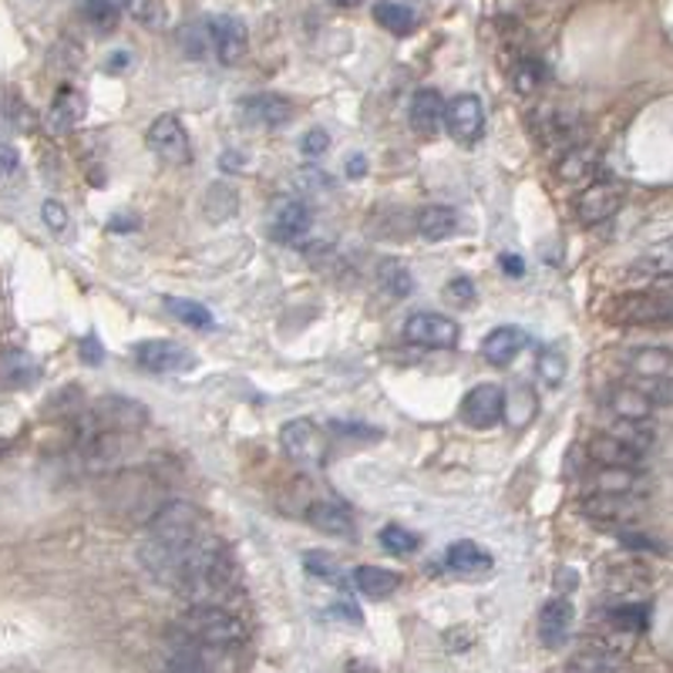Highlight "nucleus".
<instances>
[{
	"label": "nucleus",
	"instance_id": "nucleus-35",
	"mask_svg": "<svg viewBox=\"0 0 673 673\" xmlns=\"http://www.w3.org/2000/svg\"><path fill=\"white\" fill-rule=\"evenodd\" d=\"M609 435H616L623 445H630L634 452H650L653 445H657V431H653V424H647V418L643 421H627V418H619V424L609 431Z\"/></svg>",
	"mask_w": 673,
	"mask_h": 673
},
{
	"label": "nucleus",
	"instance_id": "nucleus-20",
	"mask_svg": "<svg viewBox=\"0 0 673 673\" xmlns=\"http://www.w3.org/2000/svg\"><path fill=\"white\" fill-rule=\"evenodd\" d=\"M445 566L455 569V572H461V575H482V572H489V569L495 566V559H492V552H486L478 543L458 539V543L448 546Z\"/></svg>",
	"mask_w": 673,
	"mask_h": 673
},
{
	"label": "nucleus",
	"instance_id": "nucleus-1",
	"mask_svg": "<svg viewBox=\"0 0 673 673\" xmlns=\"http://www.w3.org/2000/svg\"><path fill=\"white\" fill-rule=\"evenodd\" d=\"M175 630L209 650H236L247 643V623L219 603H192L179 616Z\"/></svg>",
	"mask_w": 673,
	"mask_h": 673
},
{
	"label": "nucleus",
	"instance_id": "nucleus-40",
	"mask_svg": "<svg viewBox=\"0 0 673 673\" xmlns=\"http://www.w3.org/2000/svg\"><path fill=\"white\" fill-rule=\"evenodd\" d=\"M634 276H650V280H666L673 273V256H670V243H660L653 253H647L643 260L634 263L630 270Z\"/></svg>",
	"mask_w": 673,
	"mask_h": 673
},
{
	"label": "nucleus",
	"instance_id": "nucleus-23",
	"mask_svg": "<svg viewBox=\"0 0 673 673\" xmlns=\"http://www.w3.org/2000/svg\"><path fill=\"white\" fill-rule=\"evenodd\" d=\"M536 411H539V398H536L533 388H528V384H515L512 395H509L505 404H502V418L509 421L512 431H522V427L533 424V421H536Z\"/></svg>",
	"mask_w": 673,
	"mask_h": 673
},
{
	"label": "nucleus",
	"instance_id": "nucleus-5",
	"mask_svg": "<svg viewBox=\"0 0 673 673\" xmlns=\"http://www.w3.org/2000/svg\"><path fill=\"white\" fill-rule=\"evenodd\" d=\"M206 24V37H209V55L232 68L247 58V47H250V37H247V24L232 18V14H213L203 21Z\"/></svg>",
	"mask_w": 673,
	"mask_h": 673
},
{
	"label": "nucleus",
	"instance_id": "nucleus-42",
	"mask_svg": "<svg viewBox=\"0 0 673 673\" xmlns=\"http://www.w3.org/2000/svg\"><path fill=\"white\" fill-rule=\"evenodd\" d=\"M179 47H182V55L189 61H203L209 55V37H206V24L196 21V24H185L179 31Z\"/></svg>",
	"mask_w": 673,
	"mask_h": 673
},
{
	"label": "nucleus",
	"instance_id": "nucleus-57",
	"mask_svg": "<svg viewBox=\"0 0 673 673\" xmlns=\"http://www.w3.org/2000/svg\"><path fill=\"white\" fill-rule=\"evenodd\" d=\"M8 448H11V442H0V458H4V455H8Z\"/></svg>",
	"mask_w": 673,
	"mask_h": 673
},
{
	"label": "nucleus",
	"instance_id": "nucleus-27",
	"mask_svg": "<svg viewBox=\"0 0 673 673\" xmlns=\"http://www.w3.org/2000/svg\"><path fill=\"white\" fill-rule=\"evenodd\" d=\"M590 458L596 465H627V468H637L643 455L634 452L630 445H623L616 435H596L590 442Z\"/></svg>",
	"mask_w": 673,
	"mask_h": 673
},
{
	"label": "nucleus",
	"instance_id": "nucleus-48",
	"mask_svg": "<svg viewBox=\"0 0 673 673\" xmlns=\"http://www.w3.org/2000/svg\"><path fill=\"white\" fill-rule=\"evenodd\" d=\"M18 166H21V156H18V149L11 146V141H4V138H0V182H4V179H11V175L18 172Z\"/></svg>",
	"mask_w": 673,
	"mask_h": 673
},
{
	"label": "nucleus",
	"instance_id": "nucleus-34",
	"mask_svg": "<svg viewBox=\"0 0 673 673\" xmlns=\"http://www.w3.org/2000/svg\"><path fill=\"white\" fill-rule=\"evenodd\" d=\"M236 206H239V199H236V189H232V185H226V182H213V185H209L206 203H203V213L209 216V223H226V219H232V216H236Z\"/></svg>",
	"mask_w": 673,
	"mask_h": 673
},
{
	"label": "nucleus",
	"instance_id": "nucleus-8",
	"mask_svg": "<svg viewBox=\"0 0 673 673\" xmlns=\"http://www.w3.org/2000/svg\"><path fill=\"white\" fill-rule=\"evenodd\" d=\"M445 128L458 146H475L486 135V109L478 94H458L445 102Z\"/></svg>",
	"mask_w": 673,
	"mask_h": 673
},
{
	"label": "nucleus",
	"instance_id": "nucleus-2",
	"mask_svg": "<svg viewBox=\"0 0 673 673\" xmlns=\"http://www.w3.org/2000/svg\"><path fill=\"white\" fill-rule=\"evenodd\" d=\"M280 445L286 458L300 468H323L327 465V435L310 418H294L280 427Z\"/></svg>",
	"mask_w": 673,
	"mask_h": 673
},
{
	"label": "nucleus",
	"instance_id": "nucleus-49",
	"mask_svg": "<svg viewBox=\"0 0 673 673\" xmlns=\"http://www.w3.org/2000/svg\"><path fill=\"white\" fill-rule=\"evenodd\" d=\"M81 361L91 364V367L102 364V344H99V336H94V333H88L81 341Z\"/></svg>",
	"mask_w": 673,
	"mask_h": 673
},
{
	"label": "nucleus",
	"instance_id": "nucleus-47",
	"mask_svg": "<svg viewBox=\"0 0 673 673\" xmlns=\"http://www.w3.org/2000/svg\"><path fill=\"white\" fill-rule=\"evenodd\" d=\"M41 213H44V223H47V229H52V232H65L68 229V209L58 199H47Z\"/></svg>",
	"mask_w": 673,
	"mask_h": 673
},
{
	"label": "nucleus",
	"instance_id": "nucleus-52",
	"mask_svg": "<svg viewBox=\"0 0 673 673\" xmlns=\"http://www.w3.org/2000/svg\"><path fill=\"white\" fill-rule=\"evenodd\" d=\"M243 156H239V152H223L219 156V166H223V172H243Z\"/></svg>",
	"mask_w": 673,
	"mask_h": 673
},
{
	"label": "nucleus",
	"instance_id": "nucleus-21",
	"mask_svg": "<svg viewBox=\"0 0 673 673\" xmlns=\"http://www.w3.org/2000/svg\"><path fill=\"white\" fill-rule=\"evenodd\" d=\"M354 586L367 600H388L401 590V575L395 569H380V566H357Z\"/></svg>",
	"mask_w": 673,
	"mask_h": 673
},
{
	"label": "nucleus",
	"instance_id": "nucleus-18",
	"mask_svg": "<svg viewBox=\"0 0 673 673\" xmlns=\"http://www.w3.org/2000/svg\"><path fill=\"white\" fill-rule=\"evenodd\" d=\"M525 344H528V333L522 327H495L482 341V357L492 367H509L522 354Z\"/></svg>",
	"mask_w": 673,
	"mask_h": 673
},
{
	"label": "nucleus",
	"instance_id": "nucleus-13",
	"mask_svg": "<svg viewBox=\"0 0 673 673\" xmlns=\"http://www.w3.org/2000/svg\"><path fill=\"white\" fill-rule=\"evenodd\" d=\"M239 115L250 125L260 128H283L294 122V102L283 99V94L263 91V94H250V99L239 102Z\"/></svg>",
	"mask_w": 673,
	"mask_h": 673
},
{
	"label": "nucleus",
	"instance_id": "nucleus-56",
	"mask_svg": "<svg viewBox=\"0 0 673 673\" xmlns=\"http://www.w3.org/2000/svg\"><path fill=\"white\" fill-rule=\"evenodd\" d=\"M330 4H336V8H354V4H361V0H330Z\"/></svg>",
	"mask_w": 673,
	"mask_h": 673
},
{
	"label": "nucleus",
	"instance_id": "nucleus-37",
	"mask_svg": "<svg viewBox=\"0 0 673 673\" xmlns=\"http://www.w3.org/2000/svg\"><path fill=\"white\" fill-rule=\"evenodd\" d=\"M536 370H539V377H543L546 388H559V384L566 380V374H569V361H566L562 347H559V344L543 347L539 357H536Z\"/></svg>",
	"mask_w": 673,
	"mask_h": 673
},
{
	"label": "nucleus",
	"instance_id": "nucleus-38",
	"mask_svg": "<svg viewBox=\"0 0 673 673\" xmlns=\"http://www.w3.org/2000/svg\"><path fill=\"white\" fill-rule=\"evenodd\" d=\"M162 304H166V310H169L175 320H182V323H189V327H196V330H209V327L216 323L213 313H209V307H203V304H196V300L166 297Z\"/></svg>",
	"mask_w": 673,
	"mask_h": 673
},
{
	"label": "nucleus",
	"instance_id": "nucleus-17",
	"mask_svg": "<svg viewBox=\"0 0 673 673\" xmlns=\"http://www.w3.org/2000/svg\"><path fill=\"white\" fill-rule=\"evenodd\" d=\"M41 380V364L21 351V347H4L0 351V384H4L8 391H27Z\"/></svg>",
	"mask_w": 673,
	"mask_h": 673
},
{
	"label": "nucleus",
	"instance_id": "nucleus-29",
	"mask_svg": "<svg viewBox=\"0 0 673 673\" xmlns=\"http://www.w3.org/2000/svg\"><path fill=\"white\" fill-rule=\"evenodd\" d=\"M374 21L384 31L398 34V37H404V34H411L418 27V14L408 4H398V0H377V4H374Z\"/></svg>",
	"mask_w": 673,
	"mask_h": 673
},
{
	"label": "nucleus",
	"instance_id": "nucleus-53",
	"mask_svg": "<svg viewBox=\"0 0 673 673\" xmlns=\"http://www.w3.org/2000/svg\"><path fill=\"white\" fill-rule=\"evenodd\" d=\"M128 65H132V55H128V52H115V55H109L105 71H125Z\"/></svg>",
	"mask_w": 673,
	"mask_h": 673
},
{
	"label": "nucleus",
	"instance_id": "nucleus-33",
	"mask_svg": "<svg viewBox=\"0 0 673 673\" xmlns=\"http://www.w3.org/2000/svg\"><path fill=\"white\" fill-rule=\"evenodd\" d=\"M118 8H122L132 21H138L141 27H152V31L166 27V21H169L166 0H118Z\"/></svg>",
	"mask_w": 673,
	"mask_h": 673
},
{
	"label": "nucleus",
	"instance_id": "nucleus-39",
	"mask_svg": "<svg viewBox=\"0 0 673 673\" xmlns=\"http://www.w3.org/2000/svg\"><path fill=\"white\" fill-rule=\"evenodd\" d=\"M380 290L388 297H408L414 290V280H411V270L398 260H388L380 266Z\"/></svg>",
	"mask_w": 673,
	"mask_h": 673
},
{
	"label": "nucleus",
	"instance_id": "nucleus-25",
	"mask_svg": "<svg viewBox=\"0 0 673 673\" xmlns=\"http://www.w3.org/2000/svg\"><path fill=\"white\" fill-rule=\"evenodd\" d=\"M640 486L637 468L627 465H596L593 471V492H613V495H630Z\"/></svg>",
	"mask_w": 673,
	"mask_h": 673
},
{
	"label": "nucleus",
	"instance_id": "nucleus-10",
	"mask_svg": "<svg viewBox=\"0 0 673 673\" xmlns=\"http://www.w3.org/2000/svg\"><path fill=\"white\" fill-rule=\"evenodd\" d=\"M623 199H627V192H623L619 182H609V179L593 182L580 192V199H575V216H580L583 226H600L623 209Z\"/></svg>",
	"mask_w": 673,
	"mask_h": 673
},
{
	"label": "nucleus",
	"instance_id": "nucleus-12",
	"mask_svg": "<svg viewBox=\"0 0 673 673\" xmlns=\"http://www.w3.org/2000/svg\"><path fill=\"white\" fill-rule=\"evenodd\" d=\"M502 404H505V391L499 388V384H478V388H471L465 398H461V421L468 427H495L502 421Z\"/></svg>",
	"mask_w": 673,
	"mask_h": 673
},
{
	"label": "nucleus",
	"instance_id": "nucleus-51",
	"mask_svg": "<svg viewBox=\"0 0 673 673\" xmlns=\"http://www.w3.org/2000/svg\"><path fill=\"white\" fill-rule=\"evenodd\" d=\"M499 266H502V270H505V276H512V280L525 276V260H522V256H515V253H505V256L499 260Z\"/></svg>",
	"mask_w": 673,
	"mask_h": 673
},
{
	"label": "nucleus",
	"instance_id": "nucleus-4",
	"mask_svg": "<svg viewBox=\"0 0 673 673\" xmlns=\"http://www.w3.org/2000/svg\"><path fill=\"white\" fill-rule=\"evenodd\" d=\"M404 341L408 344H418V347H431V351H452L458 347L461 341V327L445 317V313H435V310H421V313H411L408 323H404Z\"/></svg>",
	"mask_w": 673,
	"mask_h": 673
},
{
	"label": "nucleus",
	"instance_id": "nucleus-3",
	"mask_svg": "<svg viewBox=\"0 0 673 673\" xmlns=\"http://www.w3.org/2000/svg\"><path fill=\"white\" fill-rule=\"evenodd\" d=\"M606 317L613 323H627V327H653V323H670L673 320V307L670 297L660 294H623L609 304Z\"/></svg>",
	"mask_w": 673,
	"mask_h": 673
},
{
	"label": "nucleus",
	"instance_id": "nucleus-19",
	"mask_svg": "<svg viewBox=\"0 0 673 673\" xmlns=\"http://www.w3.org/2000/svg\"><path fill=\"white\" fill-rule=\"evenodd\" d=\"M609 408L616 418L627 421H643L657 411V401L650 398V391L643 384H619V388L609 391Z\"/></svg>",
	"mask_w": 673,
	"mask_h": 673
},
{
	"label": "nucleus",
	"instance_id": "nucleus-6",
	"mask_svg": "<svg viewBox=\"0 0 673 673\" xmlns=\"http://www.w3.org/2000/svg\"><path fill=\"white\" fill-rule=\"evenodd\" d=\"M146 141H149V149L159 162L166 166H189L192 162V141H189V132L185 125L175 118V115H159L149 132H146Z\"/></svg>",
	"mask_w": 673,
	"mask_h": 673
},
{
	"label": "nucleus",
	"instance_id": "nucleus-45",
	"mask_svg": "<svg viewBox=\"0 0 673 673\" xmlns=\"http://www.w3.org/2000/svg\"><path fill=\"white\" fill-rule=\"evenodd\" d=\"M445 297H448L452 304H458V307H461V304L468 307V304H475V283H471L468 276H455V280L445 286Z\"/></svg>",
	"mask_w": 673,
	"mask_h": 673
},
{
	"label": "nucleus",
	"instance_id": "nucleus-44",
	"mask_svg": "<svg viewBox=\"0 0 673 673\" xmlns=\"http://www.w3.org/2000/svg\"><path fill=\"white\" fill-rule=\"evenodd\" d=\"M330 431H336V435H344V438H357V442H380L384 438V431L374 427V424H354V421H330Z\"/></svg>",
	"mask_w": 673,
	"mask_h": 673
},
{
	"label": "nucleus",
	"instance_id": "nucleus-28",
	"mask_svg": "<svg viewBox=\"0 0 673 673\" xmlns=\"http://www.w3.org/2000/svg\"><path fill=\"white\" fill-rule=\"evenodd\" d=\"M78 11L94 34H112L122 21L118 0H78Z\"/></svg>",
	"mask_w": 673,
	"mask_h": 673
},
{
	"label": "nucleus",
	"instance_id": "nucleus-11",
	"mask_svg": "<svg viewBox=\"0 0 673 673\" xmlns=\"http://www.w3.org/2000/svg\"><path fill=\"white\" fill-rule=\"evenodd\" d=\"M132 361L149 374H182L192 364V354L175 341H138L132 347Z\"/></svg>",
	"mask_w": 673,
	"mask_h": 673
},
{
	"label": "nucleus",
	"instance_id": "nucleus-7",
	"mask_svg": "<svg viewBox=\"0 0 673 673\" xmlns=\"http://www.w3.org/2000/svg\"><path fill=\"white\" fill-rule=\"evenodd\" d=\"M88 418L99 424L102 431H115V435H135L149 424V411L141 401H132V398H102L88 411Z\"/></svg>",
	"mask_w": 673,
	"mask_h": 673
},
{
	"label": "nucleus",
	"instance_id": "nucleus-16",
	"mask_svg": "<svg viewBox=\"0 0 673 673\" xmlns=\"http://www.w3.org/2000/svg\"><path fill=\"white\" fill-rule=\"evenodd\" d=\"M572 619H575V606L572 600H566L562 593L552 596L543 613H539V640L552 650H559L566 640H569V630H572Z\"/></svg>",
	"mask_w": 673,
	"mask_h": 673
},
{
	"label": "nucleus",
	"instance_id": "nucleus-30",
	"mask_svg": "<svg viewBox=\"0 0 673 673\" xmlns=\"http://www.w3.org/2000/svg\"><path fill=\"white\" fill-rule=\"evenodd\" d=\"M650 616H653L650 603H623V606H613L606 613V619L613 623L616 630H623V634H647L650 630Z\"/></svg>",
	"mask_w": 673,
	"mask_h": 673
},
{
	"label": "nucleus",
	"instance_id": "nucleus-55",
	"mask_svg": "<svg viewBox=\"0 0 673 673\" xmlns=\"http://www.w3.org/2000/svg\"><path fill=\"white\" fill-rule=\"evenodd\" d=\"M556 583H559V590H575V583H580V575H575L572 569H559Z\"/></svg>",
	"mask_w": 673,
	"mask_h": 673
},
{
	"label": "nucleus",
	"instance_id": "nucleus-24",
	"mask_svg": "<svg viewBox=\"0 0 673 673\" xmlns=\"http://www.w3.org/2000/svg\"><path fill=\"white\" fill-rule=\"evenodd\" d=\"M418 232L427 243H442V239L458 232V213L452 206H427L418 213Z\"/></svg>",
	"mask_w": 673,
	"mask_h": 673
},
{
	"label": "nucleus",
	"instance_id": "nucleus-9",
	"mask_svg": "<svg viewBox=\"0 0 673 673\" xmlns=\"http://www.w3.org/2000/svg\"><path fill=\"white\" fill-rule=\"evenodd\" d=\"M310 226H313V213H310V206L304 199L283 196V199L273 203V209H270V236L276 239V243H283V247L300 243V239L310 232Z\"/></svg>",
	"mask_w": 673,
	"mask_h": 673
},
{
	"label": "nucleus",
	"instance_id": "nucleus-41",
	"mask_svg": "<svg viewBox=\"0 0 673 673\" xmlns=\"http://www.w3.org/2000/svg\"><path fill=\"white\" fill-rule=\"evenodd\" d=\"M380 546L384 549H388L391 556H411V552H418V546H421V539L414 536V533H408V528L404 525H384L380 528Z\"/></svg>",
	"mask_w": 673,
	"mask_h": 673
},
{
	"label": "nucleus",
	"instance_id": "nucleus-26",
	"mask_svg": "<svg viewBox=\"0 0 673 673\" xmlns=\"http://www.w3.org/2000/svg\"><path fill=\"white\" fill-rule=\"evenodd\" d=\"M81 112H84L81 94H75L71 88H65L58 99L52 102V112H47V128H52L55 135H68V132H75Z\"/></svg>",
	"mask_w": 673,
	"mask_h": 673
},
{
	"label": "nucleus",
	"instance_id": "nucleus-31",
	"mask_svg": "<svg viewBox=\"0 0 673 673\" xmlns=\"http://www.w3.org/2000/svg\"><path fill=\"white\" fill-rule=\"evenodd\" d=\"M630 370L640 374L643 380L650 377H670L673 374V357L666 347H640L630 354Z\"/></svg>",
	"mask_w": 673,
	"mask_h": 673
},
{
	"label": "nucleus",
	"instance_id": "nucleus-15",
	"mask_svg": "<svg viewBox=\"0 0 673 673\" xmlns=\"http://www.w3.org/2000/svg\"><path fill=\"white\" fill-rule=\"evenodd\" d=\"M307 525H313L323 536H351L354 533V515L344 502L336 499H317L304 509Z\"/></svg>",
	"mask_w": 673,
	"mask_h": 673
},
{
	"label": "nucleus",
	"instance_id": "nucleus-14",
	"mask_svg": "<svg viewBox=\"0 0 673 673\" xmlns=\"http://www.w3.org/2000/svg\"><path fill=\"white\" fill-rule=\"evenodd\" d=\"M408 122H411V128H414L418 138H438V132L445 128V99H442L435 88L414 91Z\"/></svg>",
	"mask_w": 673,
	"mask_h": 673
},
{
	"label": "nucleus",
	"instance_id": "nucleus-22",
	"mask_svg": "<svg viewBox=\"0 0 673 673\" xmlns=\"http://www.w3.org/2000/svg\"><path fill=\"white\" fill-rule=\"evenodd\" d=\"M583 512L593 522H630L637 515V505L627 495H613V492H596L583 499Z\"/></svg>",
	"mask_w": 673,
	"mask_h": 673
},
{
	"label": "nucleus",
	"instance_id": "nucleus-43",
	"mask_svg": "<svg viewBox=\"0 0 673 673\" xmlns=\"http://www.w3.org/2000/svg\"><path fill=\"white\" fill-rule=\"evenodd\" d=\"M546 78V68L536 61V58H522L515 61V71H512V88L518 94H528V91H536Z\"/></svg>",
	"mask_w": 673,
	"mask_h": 673
},
{
	"label": "nucleus",
	"instance_id": "nucleus-32",
	"mask_svg": "<svg viewBox=\"0 0 673 673\" xmlns=\"http://www.w3.org/2000/svg\"><path fill=\"white\" fill-rule=\"evenodd\" d=\"M596 162H600V156H596L593 149H586V146H569L556 172H559L562 182H580V179H586V175L596 172Z\"/></svg>",
	"mask_w": 673,
	"mask_h": 673
},
{
	"label": "nucleus",
	"instance_id": "nucleus-50",
	"mask_svg": "<svg viewBox=\"0 0 673 673\" xmlns=\"http://www.w3.org/2000/svg\"><path fill=\"white\" fill-rule=\"evenodd\" d=\"M619 543L627 546V549H643V552H663V546H657L653 539H647V536H630V533H623L619 536Z\"/></svg>",
	"mask_w": 673,
	"mask_h": 673
},
{
	"label": "nucleus",
	"instance_id": "nucleus-36",
	"mask_svg": "<svg viewBox=\"0 0 673 673\" xmlns=\"http://www.w3.org/2000/svg\"><path fill=\"white\" fill-rule=\"evenodd\" d=\"M304 566H307L310 575H317V580H323V583H330V586H341V590L347 586V575H344L341 562H336V556H330V552H323V549L304 552Z\"/></svg>",
	"mask_w": 673,
	"mask_h": 673
},
{
	"label": "nucleus",
	"instance_id": "nucleus-46",
	"mask_svg": "<svg viewBox=\"0 0 673 673\" xmlns=\"http://www.w3.org/2000/svg\"><path fill=\"white\" fill-rule=\"evenodd\" d=\"M327 149H330V135H327L323 128H310V132L300 138V152L310 156V159H313V156H323Z\"/></svg>",
	"mask_w": 673,
	"mask_h": 673
},
{
	"label": "nucleus",
	"instance_id": "nucleus-54",
	"mask_svg": "<svg viewBox=\"0 0 673 673\" xmlns=\"http://www.w3.org/2000/svg\"><path fill=\"white\" fill-rule=\"evenodd\" d=\"M347 175L351 179H364L367 175V159L364 156H351L347 159Z\"/></svg>",
	"mask_w": 673,
	"mask_h": 673
}]
</instances>
